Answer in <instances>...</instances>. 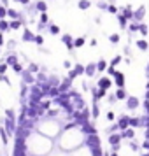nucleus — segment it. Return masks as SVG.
<instances>
[{
	"instance_id": "nucleus-1",
	"label": "nucleus",
	"mask_w": 149,
	"mask_h": 156,
	"mask_svg": "<svg viewBox=\"0 0 149 156\" xmlns=\"http://www.w3.org/2000/svg\"><path fill=\"white\" fill-rule=\"evenodd\" d=\"M39 133L48 137V139H53L60 133V125H58V119H42L41 125H39Z\"/></svg>"
},
{
	"instance_id": "nucleus-2",
	"label": "nucleus",
	"mask_w": 149,
	"mask_h": 156,
	"mask_svg": "<svg viewBox=\"0 0 149 156\" xmlns=\"http://www.w3.org/2000/svg\"><path fill=\"white\" fill-rule=\"evenodd\" d=\"M84 69H86V65H83V63H79V62H77V63L74 65V69L69 72V76H67V77L74 81V79H77L79 76H84Z\"/></svg>"
},
{
	"instance_id": "nucleus-3",
	"label": "nucleus",
	"mask_w": 149,
	"mask_h": 156,
	"mask_svg": "<svg viewBox=\"0 0 149 156\" xmlns=\"http://www.w3.org/2000/svg\"><path fill=\"white\" fill-rule=\"evenodd\" d=\"M84 144H86V146H88L90 149H97V147H100V144H102V140H100L98 133H95V135H86Z\"/></svg>"
},
{
	"instance_id": "nucleus-4",
	"label": "nucleus",
	"mask_w": 149,
	"mask_h": 156,
	"mask_svg": "<svg viewBox=\"0 0 149 156\" xmlns=\"http://www.w3.org/2000/svg\"><path fill=\"white\" fill-rule=\"evenodd\" d=\"M20 77H21V83H25V84H28V86H34L37 83L35 76H34L28 69H25V70L21 72V76H20Z\"/></svg>"
},
{
	"instance_id": "nucleus-5",
	"label": "nucleus",
	"mask_w": 149,
	"mask_h": 156,
	"mask_svg": "<svg viewBox=\"0 0 149 156\" xmlns=\"http://www.w3.org/2000/svg\"><path fill=\"white\" fill-rule=\"evenodd\" d=\"M116 125H118V128H119V132L128 130V128H130V116H128V114H121L119 118L116 119Z\"/></svg>"
},
{
	"instance_id": "nucleus-6",
	"label": "nucleus",
	"mask_w": 149,
	"mask_h": 156,
	"mask_svg": "<svg viewBox=\"0 0 149 156\" xmlns=\"http://www.w3.org/2000/svg\"><path fill=\"white\" fill-rule=\"evenodd\" d=\"M112 79L109 77V76H102V77L98 79V83H97V88H100V90H105V91H109L111 88H112Z\"/></svg>"
},
{
	"instance_id": "nucleus-7",
	"label": "nucleus",
	"mask_w": 149,
	"mask_h": 156,
	"mask_svg": "<svg viewBox=\"0 0 149 156\" xmlns=\"http://www.w3.org/2000/svg\"><path fill=\"white\" fill-rule=\"evenodd\" d=\"M81 132L84 133V137H86V135H95V133H98V132H97V126L93 125L91 121H88V123H84V125L81 126Z\"/></svg>"
},
{
	"instance_id": "nucleus-8",
	"label": "nucleus",
	"mask_w": 149,
	"mask_h": 156,
	"mask_svg": "<svg viewBox=\"0 0 149 156\" xmlns=\"http://www.w3.org/2000/svg\"><path fill=\"white\" fill-rule=\"evenodd\" d=\"M140 107V100L137 97H128L126 98V109L128 111H137Z\"/></svg>"
},
{
	"instance_id": "nucleus-9",
	"label": "nucleus",
	"mask_w": 149,
	"mask_h": 156,
	"mask_svg": "<svg viewBox=\"0 0 149 156\" xmlns=\"http://www.w3.org/2000/svg\"><path fill=\"white\" fill-rule=\"evenodd\" d=\"M97 63L95 62H91V63H88L86 65V69H84V77H88V79H91V77H95V74H97Z\"/></svg>"
},
{
	"instance_id": "nucleus-10",
	"label": "nucleus",
	"mask_w": 149,
	"mask_h": 156,
	"mask_svg": "<svg viewBox=\"0 0 149 156\" xmlns=\"http://www.w3.org/2000/svg\"><path fill=\"white\" fill-rule=\"evenodd\" d=\"M21 41L23 42H34V41H35V34L30 28L25 27V28H23V34H21Z\"/></svg>"
},
{
	"instance_id": "nucleus-11",
	"label": "nucleus",
	"mask_w": 149,
	"mask_h": 156,
	"mask_svg": "<svg viewBox=\"0 0 149 156\" xmlns=\"http://www.w3.org/2000/svg\"><path fill=\"white\" fill-rule=\"evenodd\" d=\"M62 42L65 44V48L70 51V53L76 49V48H74V39H72L70 34H63V35H62Z\"/></svg>"
},
{
	"instance_id": "nucleus-12",
	"label": "nucleus",
	"mask_w": 149,
	"mask_h": 156,
	"mask_svg": "<svg viewBox=\"0 0 149 156\" xmlns=\"http://www.w3.org/2000/svg\"><path fill=\"white\" fill-rule=\"evenodd\" d=\"M107 140H109V144H111V147H112V146H121V140H123V137H121V132L111 133Z\"/></svg>"
},
{
	"instance_id": "nucleus-13",
	"label": "nucleus",
	"mask_w": 149,
	"mask_h": 156,
	"mask_svg": "<svg viewBox=\"0 0 149 156\" xmlns=\"http://www.w3.org/2000/svg\"><path fill=\"white\" fill-rule=\"evenodd\" d=\"M114 84L118 86V88H125L126 81H125V74L123 72L116 70V74H114Z\"/></svg>"
},
{
	"instance_id": "nucleus-14",
	"label": "nucleus",
	"mask_w": 149,
	"mask_h": 156,
	"mask_svg": "<svg viewBox=\"0 0 149 156\" xmlns=\"http://www.w3.org/2000/svg\"><path fill=\"white\" fill-rule=\"evenodd\" d=\"M144 16H146V7H144V5H140L137 11H133V20H132V21L144 23V21H142V20H144Z\"/></svg>"
},
{
	"instance_id": "nucleus-15",
	"label": "nucleus",
	"mask_w": 149,
	"mask_h": 156,
	"mask_svg": "<svg viewBox=\"0 0 149 156\" xmlns=\"http://www.w3.org/2000/svg\"><path fill=\"white\" fill-rule=\"evenodd\" d=\"M72 90V79L65 77L62 79V84H60V93H69Z\"/></svg>"
},
{
	"instance_id": "nucleus-16",
	"label": "nucleus",
	"mask_w": 149,
	"mask_h": 156,
	"mask_svg": "<svg viewBox=\"0 0 149 156\" xmlns=\"http://www.w3.org/2000/svg\"><path fill=\"white\" fill-rule=\"evenodd\" d=\"M4 62L9 65V67H14L16 63H20V58L16 56L14 53H9V55H5V58H4Z\"/></svg>"
},
{
	"instance_id": "nucleus-17",
	"label": "nucleus",
	"mask_w": 149,
	"mask_h": 156,
	"mask_svg": "<svg viewBox=\"0 0 149 156\" xmlns=\"http://www.w3.org/2000/svg\"><path fill=\"white\" fill-rule=\"evenodd\" d=\"M30 95V86L25 84V83H20V97H21L23 100H27Z\"/></svg>"
},
{
	"instance_id": "nucleus-18",
	"label": "nucleus",
	"mask_w": 149,
	"mask_h": 156,
	"mask_svg": "<svg viewBox=\"0 0 149 156\" xmlns=\"http://www.w3.org/2000/svg\"><path fill=\"white\" fill-rule=\"evenodd\" d=\"M9 21H11V30H21V27L27 25L23 18H20V20H9Z\"/></svg>"
},
{
	"instance_id": "nucleus-19",
	"label": "nucleus",
	"mask_w": 149,
	"mask_h": 156,
	"mask_svg": "<svg viewBox=\"0 0 149 156\" xmlns=\"http://www.w3.org/2000/svg\"><path fill=\"white\" fill-rule=\"evenodd\" d=\"M119 12H121L123 16H125V18H128L130 21L133 20V11H132V5H130V4H126V5H125V7L121 9Z\"/></svg>"
},
{
	"instance_id": "nucleus-20",
	"label": "nucleus",
	"mask_w": 149,
	"mask_h": 156,
	"mask_svg": "<svg viewBox=\"0 0 149 156\" xmlns=\"http://www.w3.org/2000/svg\"><path fill=\"white\" fill-rule=\"evenodd\" d=\"M34 5H35V11H39L41 14H42V12H48V4H46V0H37Z\"/></svg>"
},
{
	"instance_id": "nucleus-21",
	"label": "nucleus",
	"mask_w": 149,
	"mask_h": 156,
	"mask_svg": "<svg viewBox=\"0 0 149 156\" xmlns=\"http://www.w3.org/2000/svg\"><path fill=\"white\" fill-rule=\"evenodd\" d=\"M114 95H116V98L119 100H126L128 97H130V95H128L126 93V90H125V88H118V90H116V91H114Z\"/></svg>"
},
{
	"instance_id": "nucleus-22",
	"label": "nucleus",
	"mask_w": 149,
	"mask_h": 156,
	"mask_svg": "<svg viewBox=\"0 0 149 156\" xmlns=\"http://www.w3.org/2000/svg\"><path fill=\"white\" fill-rule=\"evenodd\" d=\"M11 32V21L9 20H0V34Z\"/></svg>"
},
{
	"instance_id": "nucleus-23",
	"label": "nucleus",
	"mask_w": 149,
	"mask_h": 156,
	"mask_svg": "<svg viewBox=\"0 0 149 156\" xmlns=\"http://www.w3.org/2000/svg\"><path fill=\"white\" fill-rule=\"evenodd\" d=\"M121 137H123V139H128V140H133L135 139V128H128L125 132H121Z\"/></svg>"
},
{
	"instance_id": "nucleus-24",
	"label": "nucleus",
	"mask_w": 149,
	"mask_h": 156,
	"mask_svg": "<svg viewBox=\"0 0 149 156\" xmlns=\"http://www.w3.org/2000/svg\"><path fill=\"white\" fill-rule=\"evenodd\" d=\"M135 46H137L140 51H147L149 49V42L146 41V39H139V41H135Z\"/></svg>"
},
{
	"instance_id": "nucleus-25",
	"label": "nucleus",
	"mask_w": 149,
	"mask_h": 156,
	"mask_svg": "<svg viewBox=\"0 0 149 156\" xmlns=\"http://www.w3.org/2000/svg\"><path fill=\"white\" fill-rule=\"evenodd\" d=\"M91 118H93V119H98V118H100L98 102H93V104H91Z\"/></svg>"
},
{
	"instance_id": "nucleus-26",
	"label": "nucleus",
	"mask_w": 149,
	"mask_h": 156,
	"mask_svg": "<svg viewBox=\"0 0 149 156\" xmlns=\"http://www.w3.org/2000/svg\"><path fill=\"white\" fill-rule=\"evenodd\" d=\"M90 7H91V0H77V9L88 11Z\"/></svg>"
},
{
	"instance_id": "nucleus-27",
	"label": "nucleus",
	"mask_w": 149,
	"mask_h": 156,
	"mask_svg": "<svg viewBox=\"0 0 149 156\" xmlns=\"http://www.w3.org/2000/svg\"><path fill=\"white\" fill-rule=\"evenodd\" d=\"M107 69H109V65H107V62L104 60V58H100L98 62H97V70H98L100 74H102V72H105Z\"/></svg>"
},
{
	"instance_id": "nucleus-28",
	"label": "nucleus",
	"mask_w": 149,
	"mask_h": 156,
	"mask_svg": "<svg viewBox=\"0 0 149 156\" xmlns=\"http://www.w3.org/2000/svg\"><path fill=\"white\" fill-rule=\"evenodd\" d=\"M139 28H140V23H137V21L128 23V30H130L132 34H139Z\"/></svg>"
},
{
	"instance_id": "nucleus-29",
	"label": "nucleus",
	"mask_w": 149,
	"mask_h": 156,
	"mask_svg": "<svg viewBox=\"0 0 149 156\" xmlns=\"http://www.w3.org/2000/svg\"><path fill=\"white\" fill-rule=\"evenodd\" d=\"M118 23H119V28H128V18H125V16L118 14Z\"/></svg>"
},
{
	"instance_id": "nucleus-30",
	"label": "nucleus",
	"mask_w": 149,
	"mask_h": 156,
	"mask_svg": "<svg viewBox=\"0 0 149 156\" xmlns=\"http://www.w3.org/2000/svg\"><path fill=\"white\" fill-rule=\"evenodd\" d=\"M84 44H86V39L84 37H76L74 39V48H84Z\"/></svg>"
},
{
	"instance_id": "nucleus-31",
	"label": "nucleus",
	"mask_w": 149,
	"mask_h": 156,
	"mask_svg": "<svg viewBox=\"0 0 149 156\" xmlns=\"http://www.w3.org/2000/svg\"><path fill=\"white\" fill-rule=\"evenodd\" d=\"M39 21H41V25H44V27H49V25H51V21H49V14H48V12H42Z\"/></svg>"
},
{
	"instance_id": "nucleus-32",
	"label": "nucleus",
	"mask_w": 149,
	"mask_h": 156,
	"mask_svg": "<svg viewBox=\"0 0 149 156\" xmlns=\"http://www.w3.org/2000/svg\"><path fill=\"white\" fill-rule=\"evenodd\" d=\"M7 18H11V20H20V12H18L16 9L7 7Z\"/></svg>"
},
{
	"instance_id": "nucleus-33",
	"label": "nucleus",
	"mask_w": 149,
	"mask_h": 156,
	"mask_svg": "<svg viewBox=\"0 0 149 156\" xmlns=\"http://www.w3.org/2000/svg\"><path fill=\"white\" fill-rule=\"evenodd\" d=\"M28 70L32 72L34 76H37V74L41 72V67H39L37 63H34V62H30V63H28Z\"/></svg>"
},
{
	"instance_id": "nucleus-34",
	"label": "nucleus",
	"mask_w": 149,
	"mask_h": 156,
	"mask_svg": "<svg viewBox=\"0 0 149 156\" xmlns=\"http://www.w3.org/2000/svg\"><path fill=\"white\" fill-rule=\"evenodd\" d=\"M139 34H140L142 37H147V35H149V25H146V23H140Z\"/></svg>"
},
{
	"instance_id": "nucleus-35",
	"label": "nucleus",
	"mask_w": 149,
	"mask_h": 156,
	"mask_svg": "<svg viewBox=\"0 0 149 156\" xmlns=\"http://www.w3.org/2000/svg\"><path fill=\"white\" fill-rule=\"evenodd\" d=\"M0 139H2V142H4V144H7V142H9V135H7V130H5V128H4V126H0Z\"/></svg>"
},
{
	"instance_id": "nucleus-36",
	"label": "nucleus",
	"mask_w": 149,
	"mask_h": 156,
	"mask_svg": "<svg viewBox=\"0 0 149 156\" xmlns=\"http://www.w3.org/2000/svg\"><path fill=\"white\" fill-rule=\"evenodd\" d=\"M48 30H49L51 35H58V34H60V27H58V25H55V23H51L49 27H48Z\"/></svg>"
},
{
	"instance_id": "nucleus-37",
	"label": "nucleus",
	"mask_w": 149,
	"mask_h": 156,
	"mask_svg": "<svg viewBox=\"0 0 149 156\" xmlns=\"http://www.w3.org/2000/svg\"><path fill=\"white\" fill-rule=\"evenodd\" d=\"M5 119H14V121H18L14 109H5Z\"/></svg>"
},
{
	"instance_id": "nucleus-38",
	"label": "nucleus",
	"mask_w": 149,
	"mask_h": 156,
	"mask_svg": "<svg viewBox=\"0 0 149 156\" xmlns=\"http://www.w3.org/2000/svg\"><path fill=\"white\" fill-rule=\"evenodd\" d=\"M121 62H123V56H121V55H116V56L111 60V67H114V69H116V67L121 63Z\"/></svg>"
},
{
	"instance_id": "nucleus-39",
	"label": "nucleus",
	"mask_w": 149,
	"mask_h": 156,
	"mask_svg": "<svg viewBox=\"0 0 149 156\" xmlns=\"http://www.w3.org/2000/svg\"><path fill=\"white\" fill-rule=\"evenodd\" d=\"M109 41H111V44H118L121 41V35L119 34H111L109 35Z\"/></svg>"
},
{
	"instance_id": "nucleus-40",
	"label": "nucleus",
	"mask_w": 149,
	"mask_h": 156,
	"mask_svg": "<svg viewBox=\"0 0 149 156\" xmlns=\"http://www.w3.org/2000/svg\"><path fill=\"white\" fill-rule=\"evenodd\" d=\"M130 149H132V151H133V153H137V151H139V149H140V144H139V142L135 140H130Z\"/></svg>"
},
{
	"instance_id": "nucleus-41",
	"label": "nucleus",
	"mask_w": 149,
	"mask_h": 156,
	"mask_svg": "<svg viewBox=\"0 0 149 156\" xmlns=\"http://www.w3.org/2000/svg\"><path fill=\"white\" fill-rule=\"evenodd\" d=\"M34 42H35L37 46H41V48H42V46H44V37H42V34H35V41H34Z\"/></svg>"
},
{
	"instance_id": "nucleus-42",
	"label": "nucleus",
	"mask_w": 149,
	"mask_h": 156,
	"mask_svg": "<svg viewBox=\"0 0 149 156\" xmlns=\"http://www.w3.org/2000/svg\"><path fill=\"white\" fill-rule=\"evenodd\" d=\"M97 7H98L100 11H107V9H109V4H107V0H100L98 4H97Z\"/></svg>"
},
{
	"instance_id": "nucleus-43",
	"label": "nucleus",
	"mask_w": 149,
	"mask_h": 156,
	"mask_svg": "<svg viewBox=\"0 0 149 156\" xmlns=\"http://www.w3.org/2000/svg\"><path fill=\"white\" fill-rule=\"evenodd\" d=\"M12 70H14L16 74H21V72L25 70V67H23V63H21V62H20V63H16L14 67H12Z\"/></svg>"
},
{
	"instance_id": "nucleus-44",
	"label": "nucleus",
	"mask_w": 149,
	"mask_h": 156,
	"mask_svg": "<svg viewBox=\"0 0 149 156\" xmlns=\"http://www.w3.org/2000/svg\"><path fill=\"white\" fill-rule=\"evenodd\" d=\"M107 12H111V14H119V7L118 5H109V9H107Z\"/></svg>"
},
{
	"instance_id": "nucleus-45",
	"label": "nucleus",
	"mask_w": 149,
	"mask_h": 156,
	"mask_svg": "<svg viewBox=\"0 0 149 156\" xmlns=\"http://www.w3.org/2000/svg\"><path fill=\"white\" fill-rule=\"evenodd\" d=\"M0 20H7V7L0 5Z\"/></svg>"
},
{
	"instance_id": "nucleus-46",
	"label": "nucleus",
	"mask_w": 149,
	"mask_h": 156,
	"mask_svg": "<svg viewBox=\"0 0 149 156\" xmlns=\"http://www.w3.org/2000/svg\"><path fill=\"white\" fill-rule=\"evenodd\" d=\"M7 67L9 65L5 62H0V76H5V72H7Z\"/></svg>"
},
{
	"instance_id": "nucleus-47",
	"label": "nucleus",
	"mask_w": 149,
	"mask_h": 156,
	"mask_svg": "<svg viewBox=\"0 0 149 156\" xmlns=\"http://www.w3.org/2000/svg\"><path fill=\"white\" fill-rule=\"evenodd\" d=\"M91 156H104V149H102V147L91 149Z\"/></svg>"
},
{
	"instance_id": "nucleus-48",
	"label": "nucleus",
	"mask_w": 149,
	"mask_h": 156,
	"mask_svg": "<svg viewBox=\"0 0 149 156\" xmlns=\"http://www.w3.org/2000/svg\"><path fill=\"white\" fill-rule=\"evenodd\" d=\"M5 48H7L9 51L14 49V48H16V41H12V39H11V41H7V42H5Z\"/></svg>"
},
{
	"instance_id": "nucleus-49",
	"label": "nucleus",
	"mask_w": 149,
	"mask_h": 156,
	"mask_svg": "<svg viewBox=\"0 0 149 156\" xmlns=\"http://www.w3.org/2000/svg\"><path fill=\"white\" fill-rule=\"evenodd\" d=\"M107 102H109V104H116V102H118V98H116V95H114V93H111V95H107Z\"/></svg>"
},
{
	"instance_id": "nucleus-50",
	"label": "nucleus",
	"mask_w": 149,
	"mask_h": 156,
	"mask_svg": "<svg viewBox=\"0 0 149 156\" xmlns=\"http://www.w3.org/2000/svg\"><path fill=\"white\" fill-rule=\"evenodd\" d=\"M107 121H109V123H112V121H116V116H114V112L112 111H109V112H107V118H105Z\"/></svg>"
},
{
	"instance_id": "nucleus-51",
	"label": "nucleus",
	"mask_w": 149,
	"mask_h": 156,
	"mask_svg": "<svg viewBox=\"0 0 149 156\" xmlns=\"http://www.w3.org/2000/svg\"><path fill=\"white\" fill-rule=\"evenodd\" d=\"M140 147L144 149L146 153H149V140H147V139H146V140H144V142H142V144H140Z\"/></svg>"
},
{
	"instance_id": "nucleus-52",
	"label": "nucleus",
	"mask_w": 149,
	"mask_h": 156,
	"mask_svg": "<svg viewBox=\"0 0 149 156\" xmlns=\"http://www.w3.org/2000/svg\"><path fill=\"white\" fill-rule=\"evenodd\" d=\"M107 74H109V76H112V77H114V74H116V69L109 65V69H107Z\"/></svg>"
},
{
	"instance_id": "nucleus-53",
	"label": "nucleus",
	"mask_w": 149,
	"mask_h": 156,
	"mask_svg": "<svg viewBox=\"0 0 149 156\" xmlns=\"http://www.w3.org/2000/svg\"><path fill=\"white\" fill-rule=\"evenodd\" d=\"M63 67H65V69H74V67H72V62H70V60H65V62H63Z\"/></svg>"
},
{
	"instance_id": "nucleus-54",
	"label": "nucleus",
	"mask_w": 149,
	"mask_h": 156,
	"mask_svg": "<svg viewBox=\"0 0 149 156\" xmlns=\"http://www.w3.org/2000/svg\"><path fill=\"white\" fill-rule=\"evenodd\" d=\"M0 81H2V83H7V86H11V81H9V77H5V76H0Z\"/></svg>"
},
{
	"instance_id": "nucleus-55",
	"label": "nucleus",
	"mask_w": 149,
	"mask_h": 156,
	"mask_svg": "<svg viewBox=\"0 0 149 156\" xmlns=\"http://www.w3.org/2000/svg\"><path fill=\"white\" fill-rule=\"evenodd\" d=\"M5 46V41H4V34H0V48Z\"/></svg>"
},
{
	"instance_id": "nucleus-56",
	"label": "nucleus",
	"mask_w": 149,
	"mask_h": 156,
	"mask_svg": "<svg viewBox=\"0 0 149 156\" xmlns=\"http://www.w3.org/2000/svg\"><path fill=\"white\" fill-rule=\"evenodd\" d=\"M20 4H21V5H25V7H27V5H30V0H21Z\"/></svg>"
},
{
	"instance_id": "nucleus-57",
	"label": "nucleus",
	"mask_w": 149,
	"mask_h": 156,
	"mask_svg": "<svg viewBox=\"0 0 149 156\" xmlns=\"http://www.w3.org/2000/svg\"><path fill=\"white\" fill-rule=\"evenodd\" d=\"M144 137H146V139H147V140H149V126L146 128V132H144Z\"/></svg>"
},
{
	"instance_id": "nucleus-58",
	"label": "nucleus",
	"mask_w": 149,
	"mask_h": 156,
	"mask_svg": "<svg viewBox=\"0 0 149 156\" xmlns=\"http://www.w3.org/2000/svg\"><path fill=\"white\" fill-rule=\"evenodd\" d=\"M90 46H93V48H95V46H97V39H91V41H90Z\"/></svg>"
},
{
	"instance_id": "nucleus-59",
	"label": "nucleus",
	"mask_w": 149,
	"mask_h": 156,
	"mask_svg": "<svg viewBox=\"0 0 149 156\" xmlns=\"http://www.w3.org/2000/svg\"><path fill=\"white\" fill-rule=\"evenodd\" d=\"M109 156H119V154H118V153H111Z\"/></svg>"
},
{
	"instance_id": "nucleus-60",
	"label": "nucleus",
	"mask_w": 149,
	"mask_h": 156,
	"mask_svg": "<svg viewBox=\"0 0 149 156\" xmlns=\"http://www.w3.org/2000/svg\"><path fill=\"white\" fill-rule=\"evenodd\" d=\"M12 2H16V4H20V2H21V0H12Z\"/></svg>"
},
{
	"instance_id": "nucleus-61",
	"label": "nucleus",
	"mask_w": 149,
	"mask_h": 156,
	"mask_svg": "<svg viewBox=\"0 0 149 156\" xmlns=\"http://www.w3.org/2000/svg\"><path fill=\"white\" fill-rule=\"evenodd\" d=\"M142 156H149V153H144V154H142Z\"/></svg>"
},
{
	"instance_id": "nucleus-62",
	"label": "nucleus",
	"mask_w": 149,
	"mask_h": 156,
	"mask_svg": "<svg viewBox=\"0 0 149 156\" xmlns=\"http://www.w3.org/2000/svg\"><path fill=\"white\" fill-rule=\"evenodd\" d=\"M0 5H2V0H0Z\"/></svg>"
}]
</instances>
